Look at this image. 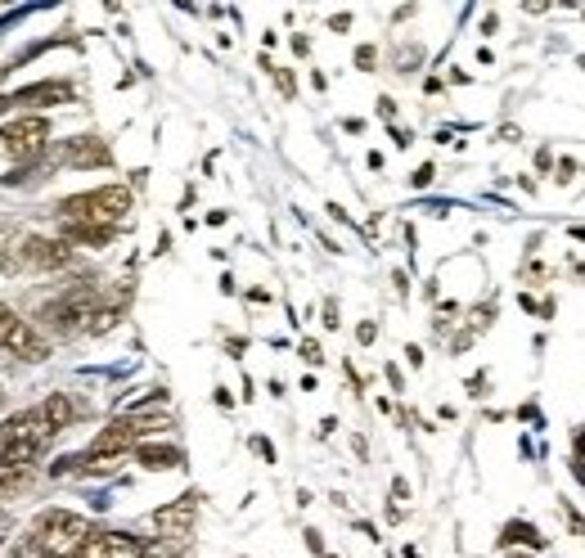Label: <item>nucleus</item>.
Segmentation results:
<instances>
[{
  "instance_id": "nucleus-1",
  "label": "nucleus",
  "mask_w": 585,
  "mask_h": 558,
  "mask_svg": "<svg viewBox=\"0 0 585 558\" xmlns=\"http://www.w3.org/2000/svg\"><path fill=\"white\" fill-rule=\"evenodd\" d=\"M50 423L41 419V410H23L0 428V464L14 468H32V459L41 455V446L50 441Z\"/></svg>"
},
{
  "instance_id": "nucleus-2",
  "label": "nucleus",
  "mask_w": 585,
  "mask_h": 558,
  "mask_svg": "<svg viewBox=\"0 0 585 558\" xmlns=\"http://www.w3.org/2000/svg\"><path fill=\"white\" fill-rule=\"evenodd\" d=\"M131 212V189L126 185H99L90 194H72L59 203L63 221H99V225H117Z\"/></svg>"
},
{
  "instance_id": "nucleus-3",
  "label": "nucleus",
  "mask_w": 585,
  "mask_h": 558,
  "mask_svg": "<svg viewBox=\"0 0 585 558\" xmlns=\"http://www.w3.org/2000/svg\"><path fill=\"white\" fill-rule=\"evenodd\" d=\"M36 536H41V549L54 558H77L81 545H86L95 531L86 527V518H77V513L68 509H45L41 518H36Z\"/></svg>"
},
{
  "instance_id": "nucleus-4",
  "label": "nucleus",
  "mask_w": 585,
  "mask_h": 558,
  "mask_svg": "<svg viewBox=\"0 0 585 558\" xmlns=\"http://www.w3.org/2000/svg\"><path fill=\"white\" fill-rule=\"evenodd\" d=\"M50 140V117L41 113H27V117H14V122L0 131V153L9 158H36Z\"/></svg>"
},
{
  "instance_id": "nucleus-5",
  "label": "nucleus",
  "mask_w": 585,
  "mask_h": 558,
  "mask_svg": "<svg viewBox=\"0 0 585 558\" xmlns=\"http://www.w3.org/2000/svg\"><path fill=\"white\" fill-rule=\"evenodd\" d=\"M27 248V270H63L72 261L68 239H45V234H23Z\"/></svg>"
},
{
  "instance_id": "nucleus-6",
  "label": "nucleus",
  "mask_w": 585,
  "mask_h": 558,
  "mask_svg": "<svg viewBox=\"0 0 585 558\" xmlns=\"http://www.w3.org/2000/svg\"><path fill=\"white\" fill-rule=\"evenodd\" d=\"M194 518H198V495L189 491V495H180L176 504H162V509L153 513V527L171 540H185L189 531H194Z\"/></svg>"
},
{
  "instance_id": "nucleus-7",
  "label": "nucleus",
  "mask_w": 585,
  "mask_h": 558,
  "mask_svg": "<svg viewBox=\"0 0 585 558\" xmlns=\"http://www.w3.org/2000/svg\"><path fill=\"white\" fill-rule=\"evenodd\" d=\"M135 441H140V428H135V419L126 414V419H113L104 432H99L95 446H90V455H126Z\"/></svg>"
},
{
  "instance_id": "nucleus-8",
  "label": "nucleus",
  "mask_w": 585,
  "mask_h": 558,
  "mask_svg": "<svg viewBox=\"0 0 585 558\" xmlns=\"http://www.w3.org/2000/svg\"><path fill=\"white\" fill-rule=\"evenodd\" d=\"M63 162H68V167H108L113 153H108V144L95 140V135H77V140L63 144Z\"/></svg>"
},
{
  "instance_id": "nucleus-9",
  "label": "nucleus",
  "mask_w": 585,
  "mask_h": 558,
  "mask_svg": "<svg viewBox=\"0 0 585 558\" xmlns=\"http://www.w3.org/2000/svg\"><path fill=\"white\" fill-rule=\"evenodd\" d=\"M117 234V225H99V221H63V234L59 239L68 243H81V248H108Z\"/></svg>"
},
{
  "instance_id": "nucleus-10",
  "label": "nucleus",
  "mask_w": 585,
  "mask_h": 558,
  "mask_svg": "<svg viewBox=\"0 0 585 558\" xmlns=\"http://www.w3.org/2000/svg\"><path fill=\"white\" fill-rule=\"evenodd\" d=\"M135 459H140L149 473H167V468H180V464H185L180 446H158V441H144V446H135Z\"/></svg>"
},
{
  "instance_id": "nucleus-11",
  "label": "nucleus",
  "mask_w": 585,
  "mask_h": 558,
  "mask_svg": "<svg viewBox=\"0 0 585 558\" xmlns=\"http://www.w3.org/2000/svg\"><path fill=\"white\" fill-rule=\"evenodd\" d=\"M9 351H14L18 360H32V365H36V360H45V356H50V342H45L41 333H36L32 324L23 320V324H18V333H14V338H9Z\"/></svg>"
},
{
  "instance_id": "nucleus-12",
  "label": "nucleus",
  "mask_w": 585,
  "mask_h": 558,
  "mask_svg": "<svg viewBox=\"0 0 585 558\" xmlns=\"http://www.w3.org/2000/svg\"><path fill=\"white\" fill-rule=\"evenodd\" d=\"M72 414H77V410H72V401H68V396H63V392H50V396H45L41 419L50 423V432H63V428H68V423H72Z\"/></svg>"
},
{
  "instance_id": "nucleus-13",
  "label": "nucleus",
  "mask_w": 585,
  "mask_h": 558,
  "mask_svg": "<svg viewBox=\"0 0 585 558\" xmlns=\"http://www.w3.org/2000/svg\"><path fill=\"white\" fill-rule=\"evenodd\" d=\"M32 482H36V473H32V468L0 464V500H14V495H23Z\"/></svg>"
},
{
  "instance_id": "nucleus-14",
  "label": "nucleus",
  "mask_w": 585,
  "mask_h": 558,
  "mask_svg": "<svg viewBox=\"0 0 585 558\" xmlns=\"http://www.w3.org/2000/svg\"><path fill=\"white\" fill-rule=\"evenodd\" d=\"M500 545H527V549H545V536H540L531 522H509L500 536Z\"/></svg>"
},
{
  "instance_id": "nucleus-15",
  "label": "nucleus",
  "mask_w": 585,
  "mask_h": 558,
  "mask_svg": "<svg viewBox=\"0 0 585 558\" xmlns=\"http://www.w3.org/2000/svg\"><path fill=\"white\" fill-rule=\"evenodd\" d=\"M117 324H122V311H117V306H99V311L90 315L86 333H90V338H104V333H113Z\"/></svg>"
},
{
  "instance_id": "nucleus-16",
  "label": "nucleus",
  "mask_w": 585,
  "mask_h": 558,
  "mask_svg": "<svg viewBox=\"0 0 585 558\" xmlns=\"http://www.w3.org/2000/svg\"><path fill=\"white\" fill-rule=\"evenodd\" d=\"M122 464H126V455H86L81 459V473L86 477H108V473H117Z\"/></svg>"
},
{
  "instance_id": "nucleus-17",
  "label": "nucleus",
  "mask_w": 585,
  "mask_h": 558,
  "mask_svg": "<svg viewBox=\"0 0 585 558\" xmlns=\"http://www.w3.org/2000/svg\"><path fill=\"white\" fill-rule=\"evenodd\" d=\"M5 558H45L41 536H36V531H27V536H14V540H9V549H5Z\"/></svg>"
},
{
  "instance_id": "nucleus-18",
  "label": "nucleus",
  "mask_w": 585,
  "mask_h": 558,
  "mask_svg": "<svg viewBox=\"0 0 585 558\" xmlns=\"http://www.w3.org/2000/svg\"><path fill=\"white\" fill-rule=\"evenodd\" d=\"M0 270H5V275H14V270H27V248H23V239H9L5 248H0Z\"/></svg>"
},
{
  "instance_id": "nucleus-19",
  "label": "nucleus",
  "mask_w": 585,
  "mask_h": 558,
  "mask_svg": "<svg viewBox=\"0 0 585 558\" xmlns=\"http://www.w3.org/2000/svg\"><path fill=\"white\" fill-rule=\"evenodd\" d=\"M18 324H23V320H18V315H14V306H5V302H0V347H9V338H14V333H18Z\"/></svg>"
},
{
  "instance_id": "nucleus-20",
  "label": "nucleus",
  "mask_w": 585,
  "mask_h": 558,
  "mask_svg": "<svg viewBox=\"0 0 585 558\" xmlns=\"http://www.w3.org/2000/svg\"><path fill=\"white\" fill-rule=\"evenodd\" d=\"M270 77H275V86H279V95H284V99L297 95V81H293V72H288V68H275Z\"/></svg>"
},
{
  "instance_id": "nucleus-21",
  "label": "nucleus",
  "mask_w": 585,
  "mask_h": 558,
  "mask_svg": "<svg viewBox=\"0 0 585 558\" xmlns=\"http://www.w3.org/2000/svg\"><path fill=\"white\" fill-rule=\"evenodd\" d=\"M374 63H378V50H374V45H360V50H356V68H374Z\"/></svg>"
},
{
  "instance_id": "nucleus-22",
  "label": "nucleus",
  "mask_w": 585,
  "mask_h": 558,
  "mask_svg": "<svg viewBox=\"0 0 585 558\" xmlns=\"http://www.w3.org/2000/svg\"><path fill=\"white\" fill-rule=\"evenodd\" d=\"M491 320H495V302L491 306H477V311H473V329H486Z\"/></svg>"
},
{
  "instance_id": "nucleus-23",
  "label": "nucleus",
  "mask_w": 585,
  "mask_h": 558,
  "mask_svg": "<svg viewBox=\"0 0 585 558\" xmlns=\"http://www.w3.org/2000/svg\"><path fill=\"white\" fill-rule=\"evenodd\" d=\"M432 176H437V167H432V162H423V167H419V171H414V176H410V180H414V185H419V189H423V185H432Z\"/></svg>"
},
{
  "instance_id": "nucleus-24",
  "label": "nucleus",
  "mask_w": 585,
  "mask_h": 558,
  "mask_svg": "<svg viewBox=\"0 0 585 558\" xmlns=\"http://www.w3.org/2000/svg\"><path fill=\"white\" fill-rule=\"evenodd\" d=\"M563 518L572 522V531H576V536H585V518H581V513H576V509H572V504H563Z\"/></svg>"
},
{
  "instance_id": "nucleus-25",
  "label": "nucleus",
  "mask_w": 585,
  "mask_h": 558,
  "mask_svg": "<svg viewBox=\"0 0 585 558\" xmlns=\"http://www.w3.org/2000/svg\"><path fill=\"white\" fill-rule=\"evenodd\" d=\"M356 338H360V342H365V347H369V342L378 338V324H374V320H365V324H360V329H356Z\"/></svg>"
},
{
  "instance_id": "nucleus-26",
  "label": "nucleus",
  "mask_w": 585,
  "mask_h": 558,
  "mask_svg": "<svg viewBox=\"0 0 585 558\" xmlns=\"http://www.w3.org/2000/svg\"><path fill=\"white\" fill-rule=\"evenodd\" d=\"M324 324H329V329H338V302H333V297L324 302Z\"/></svg>"
},
{
  "instance_id": "nucleus-27",
  "label": "nucleus",
  "mask_w": 585,
  "mask_h": 558,
  "mask_svg": "<svg viewBox=\"0 0 585 558\" xmlns=\"http://www.w3.org/2000/svg\"><path fill=\"white\" fill-rule=\"evenodd\" d=\"M302 356L311 360V365H320V360H324V356H320V342H302Z\"/></svg>"
},
{
  "instance_id": "nucleus-28",
  "label": "nucleus",
  "mask_w": 585,
  "mask_h": 558,
  "mask_svg": "<svg viewBox=\"0 0 585 558\" xmlns=\"http://www.w3.org/2000/svg\"><path fill=\"white\" fill-rule=\"evenodd\" d=\"M572 171H576V162H572V158H563V162H558V176H554V180L563 185V180H572Z\"/></svg>"
},
{
  "instance_id": "nucleus-29",
  "label": "nucleus",
  "mask_w": 585,
  "mask_h": 558,
  "mask_svg": "<svg viewBox=\"0 0 585 558\" xmlns=\"http://www.w3.org/2000/svg\"><path fill=\"white\" fill-rule=\"evenodd\" d=\"M306 549H311V554H324V540H320V531H306Z\"/></svg>"
},
{
  "instance_id": "nucleus-30",
  "label": "nucleus",
  "mask_w": 585,
  "mask_h": 558,
  "mask_svg": "<svg viewBox=\"0 0 585 558\" xmlns=\"http://www.w3.org/2000/svg\"><path fill=\"white\" fill-rule=\"evenodd\" d=\"M252 450H257V455H266V459H275V446H270L266 437H257V441H252Z\"/></svg>"
},
{
  "instance_id": "nucleus-31",
  "label": "nucleus",
  "mask_w": 585,
  "mask_h": 558,
  "mask_svg": "<svg viewBox=\"0 0 585 558\" xmlns=\"http://www.w3.org/2000/svg\"><path fill=\"white\" fill-rule=\"evenodd\" d=\"M329 27H333V32H347V27H351V14H333Z\"/></svg>"
},
{
  "instance_id": "nucleus-32",
  "label": "nucleus",
  "mask_w": 585,
  "mask_h": 558,
  "mask_svg": "<svg viewBox=\"0 0 585 558\" xmlns=\"http://www.w3.org/2000/svg\"><path fill=\"white\" fill-rule=\"evenodd\" d=\"M378 117H396V104H392V99H378Z\"/></svg>"
},
{
  "instance_id": "nucleus-33",
  "label": "nucleus",
  "mask_w": 585,
  "mask_h": 558,
  "mask_svg": "<svg viewBox=\"0 0 585 558\" xmlns=\"http://www.w3.org/2000/svg\"><path fill=\"white\" fill-rule=\"evenodd\" d=\"M405 360H410V365L419 369V365H423V351H419V347H405Z\"/></svg>"
},
{
  "instance_id": "nucleus-34",
  "label": "nucleus",
  "mask_w": 585,
  "mask_h": 558,
  "mask_svg": "<svg viewBox=\"0 0 585 558\" xmlns=\"http://www.w3.org/2000/svg\"><path fill=\"white\" fill-rule=\"evenodd\" d=\"M509 558H531V554H509Z\"/></svg>"
},
{
  "instance_id": "nucleus-35",
  "label": "nucleus",
  "mask_w": 585,
  "mask_h": 558,
  "mask_svg": "<svg viewBox=\"0 0 585 558\" xmlns=\"http://www.w3.org/2000/svg\"><path fill=\"white\" fill-rule=\"evenodd\" d=\"M324 558H338V554H324Z\"/></svg>"
},
{
  "instance_id": "nucleus-36",
  "label": "nucleus",
  "mask_w": 585,
  "mask_h": 558,
  "mask_svg": "<svg viewBox=\"0 0 585 558\" xmlns=\"http://www.w3.org/2000/svg\"><path fill=\"white\" fill-rule=\"evenodd\" d=\"M45 558H54V554H45Z\"/></svg>"
}]
</instances>
